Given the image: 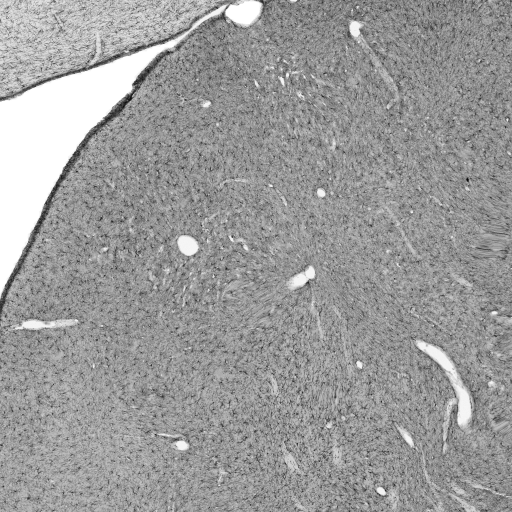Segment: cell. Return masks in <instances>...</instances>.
Listing matches in <instances>:
<instances>
[{"mask_svg":"<svg viewBox=\"0 0 512 512\" xmlns=\"http://www.w3.org/2000/svg\"><path fill=\"white\" fill-rule=\"evenodd\" d=\"M1 14V98L81 72L187 30L201 2L5 1Z\"/></svg>","mask_w":512,"mask_h":512,"instance_id":"6da1fadb","label":"cell"}]
</instances>
